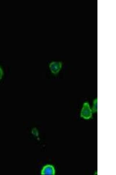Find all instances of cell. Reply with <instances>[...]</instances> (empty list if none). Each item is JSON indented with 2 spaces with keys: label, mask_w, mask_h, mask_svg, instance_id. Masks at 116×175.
<instances>
[{
  "label": "cell",
  "mask_w": 116,
  "mask_h": 175,
  "mask_svg": "<svg viewBox=\"0 0 116 175\" xmlns=\"http://www.w3.org/2000/svg\"><path fill=\"white\" fill-rule=\"evenodd\" d=\"M93 113L89 103L87 102H84L81 111L80 117L85 119L88 120L92 118Z\"/></svg>",
  "instance_id": "1"
},
{
  "label": "cell",
  "mask_w": 116,
  "mask_h": 175,
  "mask_svg": "<svg viewBox=\"0 0 116 175\" xmlns=\"http://www.w3.org/2000/svg\"><path fill=\"white\" fill-rule=\"evenodd\" d=\"M62 63L59 61H52L49 64V68L51 73L54 75L57 74L62 67Z\"/></svg>",
  "instance_id": "2"
},
{
  "label": "cell",
  "mask_w": 116,
  "mask_h": 175,
  "mask_svg": "<svg viewBox=\"0 0 116 175\" xmlns=\"http://www.w3.org/2000/svg\"><path fill=\"white\" fill-rule=\"evenodd\" d=\"M55 170L54 166L50 164H47L44 166L41 171L42 175H55Z\"/></svg>",
  "instance_id": "3"
},
{
  "label": "cell",
  "mask_w": 116,
  "mask_h": 175,
  "mask_svg": "<svg viewBox=\"0 0 116 175\" xmlns=\"http://www.w3.org/2000/svg\"><path fill=\"white\" fill-rule=\"evenodd\" d=\"M92 111L93 112H97V98H95L93 100Z\"/></svg>",
  "instance_id": "4"
},
{
  "label": "cell",
  "mask_w": 116,
  "mask_h": 175,
  "mask_svg": "<svg viewBox=\"0 0 116 175\" xmlns=\"http://www.w3.org/2000/svg\"><path fill=\"white\" fill-rule=\"evenodd\" d=\"M3 75V71L2 68L0 66V81L2 79Z\"/></svg>",
  "instance_id": "5"
}]
</instances>
